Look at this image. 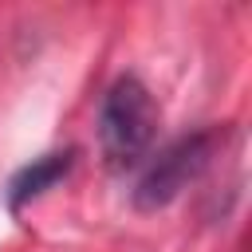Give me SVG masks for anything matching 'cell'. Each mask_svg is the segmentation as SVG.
Returning <instances> with one entry per match:
<instances>
[{"label":"cell","mask_w":252,"mask_h":252,"mask_svg":"<svg viewBox=\"0 0 252 252\" xmlns=\"http://www.w3.org/2000/svg\"><path fill=\"white\" fill-rule=\"evenodd\" d=\"M158 134V102L150 94V87L134 75H118L98 106V142H102V158L114 169L138 165Z\"/></svg>","instance_id":"1"},{"label":"cell","mask_w":252,"mask_h":252,"mask_svg":"<svg viewBox=\"0 0 252 252\" xmlns=\"http://www.w3.org/2000/svg\"><path fill=\"white\" fill-rule=\"evenodd\" d=\"M213 146H217V134H213V130H197V134H185V138L169 142V146L146 165V173L138 177V185H134V209L158 213V209L173 205V201L209 169Z\"/></svg>","instance_id":"2"},{"label":"cell","mask_w":252,"mask_h":252,"mask_svg":"<svg viewBox=\"0 0 252 252\" xmlns=\"http://www.w3.org/2000/svg\"><path fill=\"white\" fill-rule=\"evenodd\" d=\"M71 161H75V150H55V154H43V158H35L32 165H24V169L8 181V205H12V209H24V205L35 201L39 193H47L59 177H67Z\"/></svg>","instance_id":"3"}]
</instances>
